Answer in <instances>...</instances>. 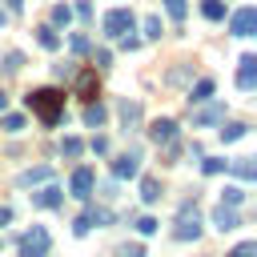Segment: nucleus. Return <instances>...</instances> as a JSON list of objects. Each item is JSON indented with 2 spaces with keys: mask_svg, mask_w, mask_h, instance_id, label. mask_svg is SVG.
I'll use <instances>...</instances> for the list:
<instances>
[{
  "mask_svg": "<svg viewBox=\"0 0 257 257\" xmlns=\"http://www.w3.org/2000/svg\"><path fill=\"white\" fill-rule=\"evenodd\" d=\"M24 100H28V108H32L44 124H56L60 112H64V92H56V88H32Z\"/></svg>",
  "mask_w": 257,
  "mask_h": 257,
  "instance_id": "1",
  "label": "nucleus"
},
{
  "mask_svg": "<svg viewBox=\"0 0 257 257\" xmlns=\"http://www.w3.org/2000/svg\"><path fill=\"white\" fill-rule=\"evenodd\" d=\"M16 249H20V257H48L52 237H48V229H44V225H32V229L16 241Z\"/></svg>",
  "mask_w": 257,
  "mask_h": 257,
  "instance_id": "2",
  "label": "nucleus"
},
{
  "mask_svg": "<svg viewBox=\"0 0 257 257\" xmlns=\"http://www.w3.org/2000/svg\"><path fill=\"white\" fill-rule=\"evenodd\" d=\"M173 237H177V241H197V237H201V221H197V205H185V209H181V221H177V229H173Z\"/></svg>",
  "mask_w": 257,
  "mask_h": 257,
  "instance_id": "3",
  "label": "nucleus"
},
{
  "mask_svg": "<svg viewBox=\"0 0 257 257\" xmlns=\"http://www.w3.org/2000/svg\"><path fill=\"white\" fill-rule=\"evenodd\" d=\"M229 32L233 36H253L257 32V8H237L233 20H229Z\"/></svg>",
  "mask_w": 257,
  "mask_h": 257,
  "instance_id": "4",
  "label": "nucleus"
},
{
  "mask_svg": "<svg viewBox=\"0 0 257 257\" xmlns=\"http://www.w3.org/2000/svg\"><path fill=\"white\" fill-rule=\"evenodd\" d=\"M237 88H245V92L257 88V56H253V52H245V56L237 60Z\"/></svg>",
  "mask_w": 257,
  "mask_h": 257,
  "instance_id": "5",
  "label": "nucleus"
},
{
  "mask_svg": "<svg viewBox=\"0 0 257 257\" xmlns=\"http://www.w3.org/2000/svg\"><path fill=\"white\" fill-rule=\"evenodd\" d=\"M128 28H133V12H128V8L104 12V36H120V32H128Z\"/></svg>",
  "mask_w": 257,
  "mask_h": 257,
  "instance_id": "6",
  "label": "nucleus"
},
{
  "mask_svg": "<svg viewBox=\"0 0 257 257\" xmlns=\"http://www.w3.org/2000/svg\"><path fill=\"white\" fill-rule=\"evenodd\" d=\"M221 120H225V104L201 100V108L193 112V128H209V124H221Z\"/></svg>",
  "mask_w": 257,
  "mask_h": 257,
  "instance_id": "7",
  "label": "nucleus"
},
{
  "mask_svg": "<svg viewBox=\"0 0 257 257\" xmlns=\"http://www.w3.org/2000/svg\"><path fill=\"white\" fill-rule=\"evenodd\" d=\"M112 173H116V177H137V173H141V149L120 153V157L112 161Z\"/></svg>",
  "mask_w": 257,
  "mask_h": 257,
  "instance_id": "8",
  "label": "nucleus"
},
{
  "mask_svg": "<svg viewBox=\"0 0 257 257\" xmlns=\"http://www.w3.org/2000/svg\"><path fill=\"white\" fill-rule=\"evenodd\" d=\"M213 225H217L221 233L237 229V225H241V217H237V205H225V201H221V205L213 209Z\"/></svg>",
  "mask_w": 257,
  "mask_h": 257,
  "instance_id": "9",
  "label": "nucleus"
},
{
  "mask_svg": "<svg viewBox=\"0 0 257 257\" xmlns=\"http://www.w3.org/2000/svg\"><path fill=\"white\" fill-rule=\"evenodd\" d=\"M149 137H153V145H169V141H177V120H169V116H161V120H153V128H149Z\"/></svg>",
  "mask_w": 257,
  "mask_h": 257,
  "instance_id": "10",
  "label": "nucleus"
},
{
  "mask_svg": "<svg viewBox=\"0 0 257 257\" xmlns=\"http://www.w3.org/2000/svg\"><path fill=\"white\" fill-rule=\"evenodd\" d=\"M92 185H96V177H92V169H76V173H72V197H80V201H88V197H92Z\"/></svg>",
  "mask_w": 257,
  "mask_h": 257,
  "instance_id": "11",
  "label": "nucleus"
},
{
  "mask_svg": "<svg viewBox=\"0 0 257 257\" xmlns=\"http://www.w3.org/2000/svg\"><path fill=\"white\" fill-rule=\"evenodd\" d=\"M120 124H124V133L141 128V100H120Z\"/></svg>",
  "mask_w": 257,
  "mask_h": 257,
  "instance_id": "12",
  "label": "nucleus"
},
{
  "mask_svg": "<svg viewBox=\"0 0 257 257\" xmlns=\"http://www.w3.org/2000/svg\"><path fill=\"white\" fill-rule=\"evenodd\" d=\"M48 177H52L48 165H32V169H24V173L16 177V185H20V189H32V185H44Z\"/></svg>",
  "mask_w": 257,
  "mask_h": 257,
  "instance_id": "13",
  "label": "nucleus"
},
{
  "mask_svg": "<svg viewBox=\"0 0 257 257\" xmlns=\"http://www.w3.org/2000/svg\"><path fill=\"white\" fill-rule=\"evenodd\" d=\"M60 201H64V193H60L56 185H44V189L32 193V205H36V209H56Z\"/></svg>",
  "mask_w": 257,
  "mask_h": 257,
  "instance_id": "14",
  "label": "nucleus"
},
{
  "mask_svg": "<svg viewBox=\"0 0 257 257\" xmlns=\"http://www.w3.org/2000/svg\"><path fill=\"white\" fill-rule=\"evenodd\" d=\"M225 169H233L241 181H257V165H253V157H233Z\"/></svg>",
  "mask_w": 257,
  "mask_h": 257,
  "instance_id": "15",
  "label": "nucleus"
},
{
  "mask_svg": "<svg viewBox=\"0 0 257 257\" xmlns=\"http://www.w3.org/2000/svg\"><path fill=\"white\" fill-rule=\"evenodd\" d=\"M36 44H40L44 52H56V48H60V36H56V28H52V24H40V28H36Z\"/></svg>",
  "mask_w": 257,
  "mask_h": 257,
  "instance_id": "16",
  "label": "nucleus"
},
{
  "mask_svg": "<svg viewBox=\"0 0 257 257\" xmlns=\"http://www.w3.org/2000/svg\"><path fill=\"white\" fill-rule=\"evenodd\" d=\"M104 120H108V112H104V104H100V100L84 104V124H88V128H100Z\"/></svg>",
  "mask_w": 257,
  "mask_h": 257,
  "instance_id": "17",
  "label": "nucleus"
},
{
  "mask_svg": "<svg viewBox=\"0 0 257 257\" xmlns=\"http://www.w3.org/2000/svg\"><path fill=\"white\" fill-rule=\"evenodd\" d=\"M76 88H80V96H96V72L84 68V72L76 76Z\"/></svg>",
  "mask_w": 257,
  "mask_h": 257,
  "instance_id": "18",
  "label": "nucleus"
},
{
  "mask_svg": "<svg viewBox=\"0 0 257 257\" xmlns=\"http://www.w3.org/2000/svg\"><path fill=\"white\" fill-rule=\"evenodd\" d=\"M60 153H64L68 161H76V157L84 153V141H80V137H64V141H60Z\"/></svg>",
  "mask_w": 257,
  "mask_h": 257,
  "instance_id": "19",
  "label": "nucleus"
},
{
  "mask_svg": "<svg viewBox=\"0 0 257 257\" xmlns=\"http://www.w3.org/2000/svg\"><path fill=\"white\" fill-rule=\"evenodd\" d=\"M141 201H145V205H153V201H161V185H157L153 177H145V181H141Z\"/></svg>",
  "mask_w": 257,
  "mask_h": 257,
  "instance_id": "20",
  "label": "nucleus"
},
{
  "mask_svg": "<svg viewBox=\"0 0 257 257\" xmlns=\"http://www.w3.org/2000/svg\"><path fill=\"white\" fill-rule=\"evenodd\" d=\"M201 12H205V20H225V4L221 0H201Z\"/></svg>",
  "mask_w": 257,
  "mask_h": 257,
  "instance_id": "21",
  "label": "nucleus"
},
{
  "mask_svg": "<svg viewBox=\"0 0 257 257\" xmlns=\"http://www.w3.org/2000/svg\"><path fill=\"white\" fill-rule=\"evenodd\" d=\"M209 96H213V80L205 76V80L193 84V104H201V100H209Z\"/></svg>",
  "mask_w": 257,
  "mask_h": 257,
  "instance_id": "22",
  "label": "nucleus"
},
{
  "mask_svg": "<svg viewBox=\"0 0 257 257\" xmlns=\"http://www.w3.org/2000/svg\"><path fill=\"white\" fill-rule=\"evenodd\" d=\"M245 133H249V124H241V120H233V124H225V128H221V141H241Z\"/></svg>",
  "mask_w": 257,
  "mask_h": 257,
  "instance_id": "23",
  "label": "nucleus"
},
{
  "mask_svg": "<svg viewBox=\"0 0 257 257\" xmlns=\"http://www.w3.org/2000/svg\"><path fill=\"white\" fill-rule=\"evenodd\" d=\"M221 201H225V205H241V201H245V189H241V185H225V189H221Z\"/></svg>",
  "mask_w": 257,
  "mask_h": 257,
  "instance_id": "24",
  "label": "nucleus"
},
{
  "mask_svg": "<svg viewBox=\"0 0 257 257\" xmlns=\"http://www.w3.org/2000/svg\"><path fill=\"white\" fill-rule=\"evenodd\" d=\"M165 12H169L173 20H185V12H189V4H185V0H165Z\"/></svg>",
  "mask_w": 257,
  "mask_h": 257,
  "instance_id": "25",
  "label": "nucleus"
},
{
  "mask_svg": "<svg viewBox=\"0 0 257 257\" xmlns=\"http://www.w3.org/2000/svg\"><path fill=\"white\" fill-rule=\"evenodd\" d=\"M0 128H4V133H20V128H24V116H16V112H8V116L0 120Z\"/></svg>",
  "mask_w": 257,
  "mask_h": 257,
  "instance_id": "26",
  "label": "nucleus"
},
{
  "mask_svg": "<svg viewBox=\"0 0 257 257\" xmlns=\"http://www.w3.org/2000/svg\"><path fill=\"white\" fill-rule=\"evenodd\" d=\"M157 229H161V221H153V217H141V221H137V233H141V237H153Z\"/></svg>",
  "mask_w": 257,
  "mask_h": 257,
  "instance_id": "27",
  "label": "nucleus"
},
{
  "mask_svg": "<svg viewBox=\"0 0 257 257\" xmlns=\"http://www.w3.org/2000/svg\"><path fill=\"white\" fill-rule=\"evenodd\" d=\"M68 20H72V8L68 4H56L52 8V24H68Z\"/></svg>",
  "mask_w": 257,
  "mask_h": 257,
  "instance_id": "28",
  "label": "nucleus"
},
{
  "mask_svg": "<svg viewBox=\"0 0 257 257\" xmlns=\"http://www.w3.org/2000/svg\"><path fill=\"white\" fill-rule=\"evenodd\" d=\"M88 229H92V217H88V213H80V217L72 221V233H76V237H84Z\"/></svg>",
  "mask_w": 257,
  "mask_h": 257,
  "instance_id": "29",
  "label": "nucleus"
},
{
  "mask_svg": "<svg viewBox=\"0 0 257 257\" xmlns=\"http://www.w3.org/2000/svg\"><path fill=\"white\" fill-rule=\"evenodd\" d=\"M145 36H149V40L161 36V16H149V20H145Z\"/></svg>",
  "mask_w": 257,
  "mask_h": 257,
  "instance_id": "30",
  "label": "nucleus"
},
{
  "mask_svg": "<svg viewBox=\"0 0 257 257\" xmlns=\"http://www.w3.org/2000/svg\"><path fill=\"white\" fill-rule=\"evenodd\" d=\"M88 48H92V40H88L84 32H76V36H72V52H80V56H84Z\"/></svg>",
  "mask_w": 257,
  "mask_h": 257,
  "instance_id": "31",
  "label": "nucleus"
},
{
  "mask_svg": "<svg viewBox=\"0 0 257 257\" xmlns=\"http://www.w3.org/2000/svg\"><path fill=\"white\" fill-rule=\"evenodd\" d=\"M225 165H229V161H221V157H205V161H201V169H205V173H221Z\"/></svg>",
  "mask_w": 257,
  "mask_h": 257,
  "instance_id": "32",
  "label": "nucleus"
},
{
  "mask_svg": "<svg viewBox=\"0 0 257 257\" xmlns=\"http://www.w3.org/2000/svg\"><path fill=\"white\" fill-rule=\"evenodd\" d=\"M229 257H257V245H253V241H241V245H237Z\"/></svg>",
  "mask_w": 257,
  "mask_h": 257,
  "instance_id": "33",
  "label": "nucleus"
},
{
  "mask_svg": "<svg viewBox=\"0 0 257 257\" xmlns=\"http://www.w3.org/2000/svg\"><path fill=\"white\" fill-rule=\"evenodd\" d=\"M120 257H145V245L133 241V245H120Z\"/></svg>",
  "mask_w": 257,
  "mask_h": 257,
  "instance_id": "34",
  "label": "nucleus"
},
{
  "mask_svg": "<svg viewBox=\"0 0 257 257\" xmlns=\"http://www.w3.org/2000/svg\"><path fill=\"white\" fill-rule=\"evenodd\" d=\"M72 12H76L80 20H92V4H88V0H76V8H72Z\"/></svg>",
  "mask_w": 257,
  "mask_h": 257,
  "instance_id": "35",
  "label": "nucleus"
},
{
  "mask_svg": "<svg viewBox=\"0 0 257 257\" xmlns=\"http://www.w3.org/2000/svg\"><path fill=\"white\" fill-rule=\"evenodd\" d=\"M20 64H24V56H20V52H8V60H4V68H8V72H16Z\"/></svg>",
  "mask_w": 257,
  "mask_h": 257,
  "instance_id": "36",
  "label": "nucleus"
},
{
  "mask_svg": "<svg viewBox=\"0 0 257 257\" xmlns=\"http://www.w3.org/2000/svg\"><path fill=\"white\" fill-rule=\"evenodd\" d=\"M108 64H112V52L100 48V52H96V68H108Z\"/></svg>",
  "mask_w": 257,
  "mask_h": 257,
  "instance_id": "37",
  "label": "nucleus"
},
{
  "mask_svg": "<svg viewBox=\"0 0 257 257\" xmlns=\"http://www.w3.org/2000/svg\"><path fill=\"white\" fill-rule=\"evenodd\" d=\"M88 149H92V153H108V141H104V137H92V145H88Z\"/></svg>",
  "mask_w": 257,
  "mask_h": 257,
  "instance_id": "38",
  "label": "nucleus"
},
{
  "mask_svg": "<svg viewBox=\"0 0 257 257\" xmlns=\"http://www.w3.org/2000/svg\"><path fill=\"white\" fill-rule=\"evenodd\" d=\"M8 221H12V209H4V205H0V225H8Z\"/></svg>",
  "mask_w": 257,
  "mask_h": 257,
  "instance_id": "39",
  "label": "nucleus"
},
{
  "mask_svg": "<svg viewBox=\"0 0 257 257\" xmlns=\"http://www.w3.org/2000/svg\"><path fill=\"white\" fill-rule=\"evenodd\" d=\"M20 4H24V0H8V8H20Z\"/></svg>",
  "mask_w": 257,
  "mask_h": 257,
  "instance_id": "40",
  "label": "nucleus"
},
{
  "mask_svg": "<svg viewBox=\"0 0 257 257\" xmlns=\"http://www.w3.org/2000/svg\"><path fill=\"white\" fill-rule=\"evenodd\" d=\"M4 20H8V16H4V8H0V28H4Z\"/></svg>",
  "mask_w": 257,
  "mask_h": 257,
  "instance_id": "41",
  "label": "nucleus"
}]
</instances>
